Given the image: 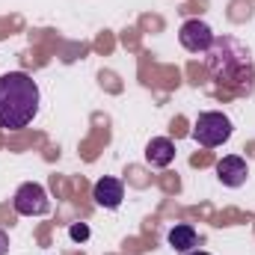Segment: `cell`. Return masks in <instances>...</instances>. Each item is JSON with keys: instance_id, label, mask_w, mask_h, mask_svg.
Returning a JSON list of instances; mask_svg holds the SVG:
<instances>
[{"instance_id": "4", "label": "cell", "mask_w": 255, "mask_h": 255, "mask_svg": "<svg viewBox=\"0 0 255 255\" xmlns=\"http://www.w3.org/2000/svg\"><path fill=\"white\" fill-rule=\"evenodd\" d=\"M15 211L21 217H42V214H48L51 211V199H48L45 187L36 184V181L21 184L18 193H15Z\"/></svg>"}, {"instance_id": "5", "label": "cell", "mask_w": 255, "mask_h": 255, "mask_svg": "<svg viewBox=\"0 0 255 255\" xmlns=\"http://www.w3.org/2000/svg\"><path fill=\"white\" fill-rule=\"evenodd\" d=\"M214 39H217L214 30H211L205 21H199V18L187 21V24L178 30V42H181V48L190 51V54H208L211 45H214Z\"/></svg>"}, {"instance_id": "12", "label": "cell", "mask_w": 255, "mask_h": 255, "mask_svg": "<svg viewBox=\"0 0 255 255\" xmlns=\"http://www.w3.org/2000/svg\"><path fill=\"white\" fill-rule=\"evenodd\" d=\"M187 255H208V253H187Z\"/></svg>"}, {"instance_id": "2", "label": "cell", "mask_w": 255, "mask_h": 255, "mask_svg": "<svg viewBox=\"0 0 255 255\" xmlns=\"http://www.w3.org/2000/svg\"><path fill=\"white\" fill-rule=\"evenodd\" d=\"M208 68H211V74L220 83H229V86H244V83H253L255 80L250 51L238 39H232V36L214 39V45L208 51Z\"/></svg>"}, {"instance_id": "1", "label": "cell", "mask_w": 255, "mask_h": 255, "mask_svg": "<svg viewBox=\"0 0 255 255\" xmlns=\"http://www.w3.org/2000/svg\"><path fill=\"white\" fill-rule=\"evenodd\" d=\"M39 113V86L24 71H9L0 77V128L21 130Z\"/></svg>"}, {"instance_id": "9", "label": "cell", "mask_w": 255, "mask_h": 255, "mask_svg": "<svg viewBox=\"0 0 255 255\" xmlns=\"http://www.w3.org/2000/svg\"><path fill=\"white\" fill-rule=\"evenodd\" d=\"M166 241H169V247H172L175 253H190L193 247H196V229L187 226V223H181V226L169 229Z\"/></svg>"}, {"instance_id": "8", "label": "cell", "mask_w": 255, "mask_h": 255, "mask_svg": "<svg viewBox=\"0 0 255 255\" xmlns=\"http://www.w3.org/2000/svg\"><path fill=\"white\" fill-rule=\"evenodd\" d=\"M145 160H148L151 166H157V169L169 166V163L175 160V142L166 139V136H154V139L145 145Z\"/></svg>"}, {"instance_id": "11", "label": "cell", "mask_w": 255, "mask_h": 255, "mask_svg": "<svg viewBox=\"0 0 255 255\" xmlns=\"http://www.w3.org/2000/svg\"><path fill=\"white\" fill-rule=\"evenodd\" d=\"M6 253H9V235L0 229V255H6Z\"/></svg>"}, {"instance_id": "3", "label": "cell", "mask_w": 255, "mask_h": 255, "mask_svg": "<svg viewBox=\"0 0 255 255\" xmlns=\"http://www.w3.org/2000/svg\"><path fill=\"white\" fill-rule=\"evenodd\" d=\"M193 136H196V142L199 145H205V148H217V145H223L229 136H232V122H229V116H223V113H199V119H196V125H193Z\"/></svg>"}, {"instance_id": "10", "label": "cell", "mask_w": 255, "mask_h": 255, "mask_svg": "<svg viewBox=\"0 0 255 255\" xmlns=\"http://www.w3.org/2000/svg\"><path fill=\"white\" fill-rule=\"evenodd\" d=\"M68 235H71L74 241H86V238H89V229H86L83 223H77V226H71V229H68Z\"/></svg>"}, {"instance_id": "6", "label": "cell", "mask_w": 255, "mask_h": 255, "mask_svg": "<svg viewBox=\"0 0 255 255\" xmlns=\"http://www.w3.org/2000/svg\"><path fill=\"white\" fill-rule=\"evenodd\" d=\"M217 178H220L226 187H241V184H247V178H250V166H247L244 157L229 154V157H223V160L217 163Z\"/></svg>"}, {"instance_id": "7", "label": "cell", "mask_w": 255, "mask_h": 255, "mask_svg": "<svg viewBox=\"0 0 255 255\" xmlns=\"http://www.w3.org/2000/svg\"><path fill=\"white\" fill-rule=\"evenodd\" d=\"M92 199L101 205V208H119L122 205V199H125V187H122V181L119 178H101V181H95V187H92Z\"/></svg>"}]
</instances>
